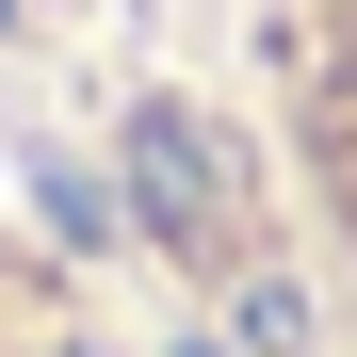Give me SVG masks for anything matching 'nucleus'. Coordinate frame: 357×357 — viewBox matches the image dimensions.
<instances>
[{
    "mask_svg": "<svg viewBox=\"0 0 357 357\" xmlns=\"http://www.w3.org/2000/svg\"><path fill=\"white\" fill-rule=\"evenodd\" d=\"M130 211L162 227V244H195V260H211V227H227V162H211L195 114H130Z\"/></svg>",
    "mask_w": 357,
    "mask_h": 357,
    "instance_id": "nucleus-1",
    "label": "nucleus"
}]
</instances>
